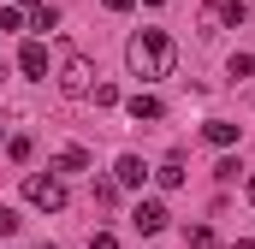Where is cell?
Segmentation results:
<instances>
[{
  "label": "cell",
  "mask_w": 255,
  "mask_h": 249,
  "mask_svg": "<svg viewBox=\"0 0 255 249\" xmlns=\"http://www.w3.org/2000/svg\"><path fill=\"white\" fill-rule=\"evenodd\" d=\"M172 60H178V48H172V36H166V30H136V36L125 42V65L142 77V83L172 77Z\"/></svg>",
  "instance_id": "6da1fadb"
},
{
  "label": "cell",
  "mask_w": 255,
  "mask_h": 249,
  "mask_svg": "<svg viewBox=\"0 0 255 249\" xmlns=\"http://www.w3.org/2000/svg\"><path fill=\"white\" fill-rule=\"evenodd\" d=\"M24 202L42 208V214H60L65 208V184L54 178V172H24Z\"/></svg>",
  "instance_id": "7a4b0ae2"
},
{
  "label": "cell",
  "mask_w": 255,
  "mask_h": 249,
  "mask_svg": "<svg viewBox=\"0 0 255 249\" xmlns=\"http://www.w3.org/2000/svg\"><path fill=\"white\" fill-rule=\"evenodd\" d=\"M95 89V65L83 60V54H65V65H60V95H71V101H83Z\"/></svg>",
  "instance_id": "3957f363"
},
{
  "label": "cell",
  "mask_w": 255,
  "mask_h": 249,
  "mask_svg": "<svg viewBox=\"0 0 255 249\" xmlns=\"http://www.w3.org/2000/svg\"><path fill=\"white\" fill-rule=\"evenodd\" d=\"M202 24H208V36L214 30H238L244 24V0H202Z\"/></svg>",
  "instance_id": "277c9868"
},
{
  "label": "cell",
  "mask_w": 255,
  "mask_h": 249,
  "mask_svg": "<svg viewBox=\"0 0 255 249\" xmlns=\"http://www.w3.org/2000/svg\"><path fill=\"white\" fill-rule=\"evenodd\" d=\"M166 220H172V214H166V202H160V196H148V202H136V214H130V226H136L142 238H154V232H166Z\"/></svg>",
  "instance_id": "5b68a950"
},
{
  "label": "cell",
  "mask_w": 255,
  "mask_h": 249,
  "mask_svg": "<svg viewBox=\"0 0 255 249\" xmlns=\"http://www.w3.org/2000/svg\"><path fill=\"white\" fill-rule=\"evenodd\" d=\"M125 113H130L136 124H154V119H166V107H160V95H142V89H136V95L125 101Z\"/></svg>",
  "instance_id": "8992f818"
},
{
  "label": "cell",
  "mask_w": 255,
  "mask_h": 249,
  "mask_svg": "<svg viewBox=\"0 0 255 249\" xmlns=\"http://www.w3.org/2000/svg\"><path fill=\"white\" fill-rule=\"evenodd\" d=\"M142 178H148V166H142L136 154H119V166H113V184H119V190H142Z\"/></svg>",
  "instance_id": "52a82bcc"
},
{
  "label": "cell",
  "mask_w": 255,
  "mask_h": 249,
  "mask_svg": "<svg viewBox=\"0 0 255 249\" xmlns=\"http://www.w3.org/2000/svg\"><path fill=\"white\" fill-rule=\"evenodd\" d=\"M18 71H24V77H48V48H42V42H24V48H18Z\"/></svg>",
  "instance_id": "ba28073f"
},
{
  "label": "cell",
  "mask_w": 255,
  "mask_h": 249,
  "mask_svg": "<svg viewBox=\"0 0 255 249\" xmlns=\"http://www.w3.org/2000/svg\"><path fill=\"white\" fill-rule=\"evenodd\" d=\"M48 172H54V178H60V172H89V148H77V142H71V148H60Z\"/></svg>",
  "instance_id": "9c48e42d"
},
{
  "label": "cell",
  "mask_w": 255,
  "mask_h": 249,
  "mask_svg": "<svg viewBox=\"0 0 255 249\" xmlns=\"http://www.w3.org/2000/svg\"><path fill=\"white\" fill-rule=\"evenodd\" d=\"M202 136H208L214 148H232V142H238V124H232V119H208V124H202Z\"/></svg>",
  "instance_id": "30bf717a"
},
{
  "label": "cell",
  "mask_w": 255,
  "mask_h": 249,
  "mask_svg": "<svg viewBox=\"0 0 255 249\" xmlns=\"http://www.w3.org/2000/svg\"><path fill=\"white\" fill-rule=\"evenodd\" d=\"M148 178H154L160 190H178V184H184V160H160V166H154Z\"/></svg>",
  "instance_id": "8fae6325"
},
{
  "label": "cell",
  "mask_w": 255,
  "mask_h": 249,
  "mask_svg": "<svg viewBox=\"0 0 255 249\" xmlns=\"http://www.w3.org/2000/svg\"><path fill=\"white\" fill-rule=\"evenodd\" d=\"M30 154H36V142H30L24 130H18V136H6V160H12V166H30Z\"/></svg>",
  "instance_id": "7c38bea8"
},
{
  "label": "cell",
  "mask_w": 255,
  "mask_h": 249,
  "mask_svg": "<svg viewBox=\"0 0 255 249\" xmlns=\"http://www.w3.org/2000/svg\"><path fill=\"white\" fill-rule=\"evenodd\" d=\"M226 77H238V83L255 77V54H232V60H226Z\"/></svg>",
  "instance_id": "4fadbf2b"
},
{
  "label": "cell",
  "mask_w": 255,
  "mask_h": 249,
  "mask_svg": "<svg viewBox=\"0 0 255 249\" xmlns=\"http://www.w3.org/2000/svg\"><path fill=\"white\" fill-rule=\"evenodd\" d=\"M184 244H190V249H214V232H208V226H190Z\"/></svg>",
  "instance_id": "5bb4252c"
},
{
  "label": "cell",
  "mask_w": 255,
  "mask_h": 249,
  "mask_svg": "<svg viewBox=\"0 0 255 249\" xmlns=\"http://www.w3.org/2000/svg\"><path fill=\"white\" fill-rule=\"evenodd\" d=\"M30 24H36V30H54V24H60V12H54V6H36V12H30Z\"/></svg>",
  "instance_id": "9a60e30c"
},
{
  "label": "cell",
  "mask_w": 255,
  "mask_h": 249,
  "mask_svg": "<svg viewBox=\"0 0 255 249\" xmlns=\"http://www.w3.org/2000/svg\"><path fill=\"white\" fill-rule=\"evenodd\" d=\"M89 95H95V107H119V89H113V83H95Z\"/></svg>",
  "instance_id": "2e32d148"
},
{
  "label": "cell",
  "mask_w": 255,
  "mask_h": 249,
  "mask_svg": "<svg viewBox=\"0 0 255 249\" xmlns=\"http://www.w3.org/2000/svg\"><path fill=\"white\" fill-rule=\"evenodd\" d=\"M238 172H244V166H238V160H232V154H226V160H220V166H214V178H220V184H232V178H238Z\"/></svg>",
  "instance_id": "e0dca14e"
},
{
  "label": "cell",
  "mask_w": 255,
  "mask_h": 249,
  "mask_svg": "<svg viewBox=\"0 0 255 249\" xmlns=\"http://www.w3.org/2000/svg\"><path fill=\"white\" fill-rule=\"evenodd\" d=\"M18 24H24V12H18V6H0V36H6V30H18Z\"/></svg>",
  "instance_id": "ac0fdd59"
},
{
  "label": "cell",
  "mask_w": 255,
  "mask_h": 249,
  "mask_svg": "<svg viewBox=\"0 0 255 249\" xmlns=\"http://www.w3.org/2000/svg\"><path fill=\"white\" fill-rule=\"evenodd\" d=\"M12 232H18V214H12V208H0V238H12Z\"/></svg>",
  "instance_id": "d6986e66"
},
{
  "label": "cell",
  "mask_w": 255,
  "mask_h": 249,
  "mask_svg": "<svg viewBox=\"0 0 255 249\" xmlns=\"http://www.w3.org/2000/svg\"><path fill=\"white\" fill-rule=\"evenodd\" d=\"M89 249H119V238H113V232H95V238H89Z\"/></svg>",
  "instance_id": "ffe728a7"
},
{
  "label": "cell",
  "mask_w": 255,
  "mask_h": 249,
  "mask_svg": "<svg viewBox=\"0 0 255 249\" xmlns=\"http://www.w3.org/2000/svg\"><path fill=\"white\" fill-rule=\"evenodd\" d=\"M101 6H107V12H130L136 0H101Z\"/></svg>",
  "instance_id": "44dd1931"
},
{
  "label": "cell",
  "mask_w": 255,
  "mask_h": 249,
  "mask_svg": "<svg viewBox=\"0 0 255 249\" xmlns=\"http://www.w3.org/2000/svg\"><path fill=\"white\" fill-rule=\"evenodd\" d=\"M244 196H250V202H255V172H250V184H244Z\"/></svg>",
  "instance_id": "7402d4cb"
},
{
  "label": "cell",
  "mask_w": 255,
  "mask_h": 249,
  "mask_svg": "<svg viewBox=\"0 0 255 249\" xmlns=\"http://www.w3.org/2000/svg\"><path fill=\"white\" fill-rule=\"evenodd\" d=\"M24 6H30V12H36V6H48V0H24Z\"/></svg>",
  "instance_id": "603a6c76"
},
{
  "label": "cell",
  "mask_w": 255,
  "mask_h": 249,
  "mask_svg": "<svg viewBox=\"0 0 255 249\" xmlns=\"http://www.w3.org/2000/svg\"><path fill=\"white\" fill-rule=\"evenodd\" d=\"M148 6H166V0H148Z\"/></svg>",
  "instance_id": "cb8c5ba5"
},
{
  "label": "cell",
  "mask_w": 255,
  "mask_h": 249,
  "mask_svg": "<svg viewBox=\"0 0 255 249\" xmlns=\"http://www.w3.org/2000/svg\"><path fill=\"white\" fill-rule=\"evenodd\" d=\"M0 136H6V130H0Z\"/></svg>",
  "instance_id": "d4e9b609"
}]
</instances>
